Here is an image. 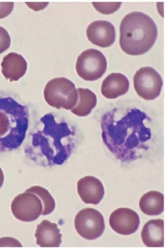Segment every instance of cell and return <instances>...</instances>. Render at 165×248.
<instances>
[{
	"label": "cell",
	"mask_w": 165,
	"mask_h": 248,
	"mask_svg": "<svg viewBox=\"0 0 165 248\" xmlns=\"http://www.w3.org/2000/svg\"><path fill=\"white\" fill-rule=\"evenodd\" d=\"M148 119L147 114L136 108H114L103 114L102 140L116 159L131 162L149 150L153 135L144 123Z\"/></svg>",
	"instance_id": "cell-1"
},
{
	"label": "cell",
	"mask_w": 165,
	"mask_h": 248,
	"mask_svg": "<svg viewBox=\"0 0 165 248\" xmlns=\"http://www.w3.org/2000/svg\"><path fill=\"white\" fill-rule=\"evenodd\" d=\"M77 145L74 126L53 113L41 117L30 134L25 148L27 157L45 167L64 164Z\"/></svg>",
	"instance_id": "cell-2"
},
{
	"label": "cell",
	"mask_w": 165,
	"mask_h": 248,
	"mask_svg": "<svg viewBox=\"0 0 165 248\" xmlns=\"http://www.w3.org/2000/svg\"><path fill=\"white\" fill-rule=\"evenodd\" d=\"M120 46L126 54L141 56L151 49L157 40L158 29L153 20L142 12L124 16L120 27Z\"/></svg>",
	"instance_id": "cell-3"
},
{
	"label": "cell",
	"mask_w": 165,
	"mask_h": 248,
	"mask_svg": "<svg viewBox=\"0 0 165 248\" xmlns=\"http://www.w3.org/2000/svg\"><path fill=\"white\" fill-rule=\"evenodd\" d=\"M29 124L28 108L11 97H0V153L21 146Z\"/></svg>",
	"instance_id": "cell-4"
},
{
	"label": "cell",
	"mask_w": 165,
	"mask_h": 248,
	"mask_svg": "<svg viewBox=\"0 0 165 248\" xmlns=\"http://www.w3.org/2000/svg\"><path fill=\"white\" fill-rule=\"evenodd\" d=\"M44 96L49 106L58 109L71 110L78 102V95L76 86L71 80L60 77L48 82Z\"/></svg>",
	"instance_id": "cell-5"
},
{
	"label": "cell",
	"mask_w": 165,
	"mask_h": 248,
	"mask_svg": "<svg viewBox=\"0 0 165 248\" xmlns=\"http://www.w3.org/2000/svg\"><path fill=\"white\" fill-rule=\"evenodd\" d=\"M107 69V62L101 51L95 49L84 51L78 57L77 73L87 81H95L101 78Z\"/></svg>",
	"instance_id": "cell-6"
},
{
	"label": "cell",
	"mask_w": 165,
	"mask_h": 248,
	"mask_svg": "<svg viewBox=\"0 0 165 248\" xmlns=\"http://www.w3.org/2000/svg\"><path fill=\"white\" fill-rule=\"evenodd\" d=\"M137 95L146 100H153L160 95L163 85L162 77L153 68H141L133 77Z\"/></svg>",
	"instance_id": "cell-7"
},
{
	"label": "cell",
	"mask_w": 165,
	"mask_h": 248,
	"mask_svg": "<svg viewBox=\"0 0 165 248\" xmlns=\"http://www.w3.org/2000/svg\"><path fill=\"white\" fill-rule=\"evenodd\" d=\"M74 225L78 234L88 240L99 238L105 230L103 216L93 208L81 210L75 218Z\"/></svg>",
	"instance_id": "cell-8"
},
{
	"label": "cell",
	"mask_w": 165,
	"mask_h": 248,
	"mask_svg": "<svg viewBox=\"0 0 165 248\" xmlns=\"http://www.w3.org/2000/svg\"><path fill=\"white\" fill-rule=\"evenodd\" d=\"M11 209L16 219L23 222H33L42 216L43 205L37 195L25 192L14 198Z\"/></svg>",
	"instance_id": "cell-9"
},
{
	"label": "cell",
	"mask_w": 165,
	"mask_h": 248,
	"mask_svg": "<svg viewBox=\"0 0 165 248\" xmlns=\"http://www.w3.org/2000/svg\"><path fill=\"white\" fill-rule=\"evenodd\" d=\"M109 223L115 232L127 236L138 230L140 219L138 214L132 209L119 208L110 216Z\"/></svg>",
	"instance_id": "cell-10"
},
{
	"label": "cell",
	"mask_w": 165,
	"mask_h": 248,
	"mask_svg": "<svg viewBox=\"0 0 165 248\" xmlns=\"http://www.w3.org/2000/svg\"><path fill=\"white\" fill-rule=\"evenodd\" d=\"M88 39L97 46L108 47L115 43L116 31L115 26L111 22L96 21L88 26Z\"/></svg>",
	"instance_id": "cell-11"
},
{
	"label": "cell",
	"mask_w": 165,
	"mask_h": 248,
	"mask_svg": "<svg viewBox=\"0 0 165 248\" xmlns=\"http://www.w3.org/2000/svg\"><path fill=\"white\" fill-rule=\"evenodd\" d=\"M78 192L81 199L87 204H99L104 196L101 181L92 176H85L78 181Z\"/></svg>",
	"instance_id": "cell-12"
},
{
	"label": "cell",
	"mask_w": 165,
	"mask_h": 248,
	"mask_svg": "<svg viewBox=\"0 0 165 248\" xmlns=\"http://www.w3.org/2000/svg\"><path fill=\"white\" fill-rule=\"evenodd\" d=\"M35 237L36 244L41 248H58L62 244V235L58 225L48 220L37 226Z\"/></svg>",
	"instance_id": "cell-13"
},
{
	"label": "cell",
	"mask_w": 165,
	"mask_h": 248,
	"mask_svg": "<svg viewBox=\"0 0 165 248\" xmlns=\"http://www.w3.org/2000/svg\"><path fill=\"white\" fill-rule=\"evenodd\" d=\"M1 66L3 76L10 82L19 80L25 75L27 70L26 60L16 53H10L5 56Z\"/></svg>",
	"instance_id": "cell-14"
},
{
	"label": "cell",
	"mask_w": 165,
	"mask_h": 248,
	"mask_svg": "<svg viewBox=\"0 0 165 248\" xmlns=\"http://www.w3.org/2000/svg\"><path fill=\"white\" fill-rule=\"evenodd\" d=\"M130 82L125 75L121 73H112L102 82L101 93L106 98H118L129 91Z\"/></svg>",
	"instance_id": "cell-15"
},
{
	"label": "cell",
	"mask_w": 165,
	"mask_h": 248,
	"mask_svg": "<svg viewBox=\"0 0 165 248\" xmlns=\"http://www.w3.org/2000/svg\"><path fill=\"white\" fill-rule=\"evenodd\" d=\"M142 239L148 248H163L165 246V222L162 219L149 220L144 225Z\"/></svg>",
	"instance_id": "cell-16"
},
{
	"label": "cell",
	"mask_w": 165,
	"mask_h": 248,
	"mask_svg": "<svg viewBox=\"0 0 165 248\" xmlns=\"http://www.w3.org/2000/svg\"><path fill=\"white\" fill-rule=\"evenodd\" d=\"M139 208L147 216H159L165 209L164 195L157 191L146 193L141 198Z\"/></svg>",
	"instance_id": "cell-17"
},
{
	"label": "cell",
	"mask_w": 165,
	"mask_h": 248,
	"mask_svg": "<svg viewBox=\"0 0 165 248\" xmlns=\"http://www.w3.org/2000/svg\"><path fill=\"white\" fill-rule=\"evenodd\" d=\"M78 97L76 106L70 111L78 117H86L91 113L97 104V95L87 88L77 89Z\"/></svg>",
	"instance_id": "cell-18"
},
{
	"label": "cell",
	"mask_w": 165,
	"mask_h": 248,
	"mask_svg": "<svg viewBox=\"0 0 165 248\" xmlns=\"http://www.w3.org/2000/svg\"><path fill=\"white\" fill-rule=\"evenodd\" d=\"M25 192L34 193V194L37 195L40 199L41 200L43 205V211L42 216H48V215L52 214L53 211H54L55 207H56V203H55L54 199L53 198L52 195L47 189L39 186H33L29 188Z\"/></svg>",
	"instance_id": "cell-19"
},
{
	"label": "cell",
	"mask_w": 165,
	"mask_h": 248,
	"mask_svg": "<svg viewBox=\"0 0 165 248\" xmlns=\"http://www.w3.org/2000/svg\"><path fill=\"white\" fill-rule=\"evenodd\" d=\"M93 6L99 12L104 15L113 14L120 8L122 3L93 2Z\"/></svg>",
	"instance_id": "cell-20"
},
{
	"label": "cell",
	"mask_w": 165,
	"mask_h": 248,
	"mask_svg": "<svg viewBox=\"0 0 165 248\" xmlns=\"http://www.w3.org/2000/svg\"><path fill=\"white\" fill-rule=\"evenodd\" d=\"M11 38L10 34L3 27H0V54L10 47Z\"/></svg>",
	"instance_id": "cell-21"
},
{
	"label": "cell",
	"mask_w": 165,
	"mask_h": 248,
	"mask_svg": "<svg viewBox=\"0 0 165 248\" xmlns=\"http://www.w3.org/2000/svg\"><path fill=\"white\" fill-rule=\"evenodd\" d=\"M14 3L13 2L0 3V19L6 17L14 10Z\"/></svg>",
	"instance_id": "cell-22"
},
{
	"label": "cell",
	"mask_w": 165,
	"mask_h": 248,
	"mask_svg": "<svg viewBox=\"0 0 165 248\" xmlns=\"http://www.w3.org/2000/svg\"><path fill=\"white\" fill-rule=\"evenodd\" d=\"M21 244L16 239L6 237L0 239V247H22Z\"/></svg>",
	"instance_id": "cell-23"
},
{
	"label": "cell",
	"mask_w": 165,
	"mask_h": 248,
	"mask_svg": "<svg viewBox=\"0 0 165 248\" xmlns=\"http://www.w3.org/2000/svg\"><path fill=\"white\" fill-rule=\"evenodd\" d=\"M3 182H4V174L1 167H0V188L2 187Z\"/></svg>",
	"instance_id": "cell-24"
}]
</instances>
